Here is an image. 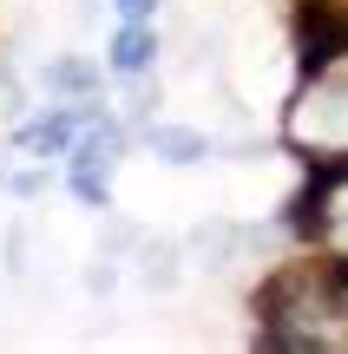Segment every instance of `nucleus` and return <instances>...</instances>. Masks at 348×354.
I'll return each instance as SVG.
<instances>
[{
	"mask_svg": "<svg viewBox=\"0 0 348 354\" xmlns=\"http://www.w3.org/2000/svg\"><path fill=\"white\" fill-rule=\"evenodd\" d=\"M296 138L302 145H348V73L322 79V86H309V99L296 105Z\"/></svg>",
	"mask_w": 348,
	"mask_h": 354,
	"instance_id": "f257e3e1",
	"label": "nucleus"
},
{
	"mask_svg": "<svg viewBox=\"0 0 348 354\" xmlns=\"http://www.w3.org/2000/svg\"><path fill=\"white\" fill-rule=\"evenodd\" d=\"M152 59H158L152 20H118V33H112V73H145Z\"/></svg>",
	"mask_w": 348,
	"mask_h": 354,
	"instance_id": "f03ea898",
	"label": "nucleus"
},
{
	"mask_svg": "<svg viewBox=\"0 0 348 354\" xmlns=\"http://www.w3.org/2000/svg\"><path fill=\"white\" fill-rule=\"evenodd\" d=\"M152 158H165V165H204L210 138L191 131V125H152Z\"/></svg>",
	"mask_w": 348,
	"mask_h": 354,
	"instance_id": "7ed1b4c3",
	"label": "nucleus"
},
{
	"mask_svg": "<svg viewBox=\"0 0 348 354\" xmlns=\"http://www.w3.org/2000/svg\"><path fill=\"white\" fill-rule=\"evenodd\" d=\"M138 276H145V289H178V250L171 243H145Z\"/></svg>",
	"mask_w": 348,
	"mask_h": 354,
	"instance_id": "20e7f679",
	"label": "nucleus"
},
{
	"mask_svg": "<svg viewBox=\"0 0 348 354\" xmlns=\"http://www.w3.org/2000/svg\"><path fill=\"white\" fill-rule=\"evenodd\" d=\"M46 86H53V92H86V86H92V73H86V66H53Z\"/></svg>",
	"mask_w": 348,
	"mask_h": 354,
	"instance_id": "39448f33",
	"label": "nucleus"
},
{
	"mask_svg": "<svg viewBox=\"0 0 348 354\" xmlns=\"http://www.w3.org/2000/svg\"><path fill=\"white\" fill-rule=\"evenodd\" d=\"M86 289H92V295H112V289H118V263H112V256H99V263L86 269Z\"/></svg>",
	"mask_w": 348,
	"mask_h": 354,
	"instance_id": "423d86ee",
	"label": "nucleus"
},
{
	"mask_svg": "<svg viewBox=\"0 0 348 354\" xmlns=\"http://www.w3.org/2000/svg\"><path fill=\"white\" fill-rule=\"evenodd\" d=\"M112 7H118V20H152L158 0H112Z\"/></svg>",
	"mask_w": 348,
	"mask_h": 354,
	"instance_id": "0eeeda50",
	"label": "nucleus"
},
{
	"mask_svg": "<svg viewBox=\"0 0 348 354\" xmlns=\"http://www.w3.org/2000/svg\"><path fill=\"white\" fill-rule=\"evenodd\" d=\"M0 184H7V177H0Z\"/></svg>",
	"mask_w": 348,
	"mask_h": 354,
	"instance_id": "6e6552de",
	"label": "nucleus"
}]
</instances>
